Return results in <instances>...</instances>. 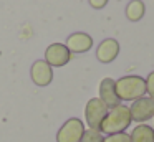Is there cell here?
<instances>
[{
    "instance_id": "cell-1",
    "label": "cell",
    "mask_w": 154,
    "mask_h": 142,
    "mask_svg": "<svg viewBox=\"0 0 154 142\" xmlns=\"http://www.w3.org/2000/svg\"><path fill=\"white\" fill-rule=\"evenodd\" d=\"M133 119H131V112L129 107L124 104H119L116 107L108 109V114L104 116L103 122L100 125V132L101 134H118V132H126V129L131 125Z\"/></svg>"
},
{
    "instance_id": "cell-2",
    "label": "cell",
    "mask_w": 154,
    "mask_h": 142,
    "mask_svg": "<svg viewBox=\"0 0 154 142\" xmlns=\"http://www.w3.org/2000/svg\"><path fill=\"white\" fill-rule=\"evenodd\" d=\"M114 88L119 101H136L146 96V79L137 74H128L114 79Z\"/></svg>"
},
{
    "instance_id": "cell-3",
    "label": "cell",
    "mask_w": 154,
    "mask_h": 142,
    "mask_svg": "<svg viewBox=\"0 0 154 142\" xmlns=\"http://www.w3.org/2000/svg\"><path fill=\"white\" fill-rule=\"evenodd\" d=\"M106 114H108V106L100 98H91L85 106V121H86L90 129L100 131V125Z\"/></svg>"
},
{
    "instance_id": "cell-4",
    "label": "cell",
    "mask_w": 154,
    "mask_h": 142,
    "mask_svg": "<svg viewBox=\"0 0 154 142\" xmlns=\"http://www.w3.org/2000/svg\"><path fill=\"white\" fill-rule=\"evenodd\" d=\"M85 122L78 117H70L57 132V142H80L83 137Z\"/></svg>"
},
{
    "instance_id": "cell-5",
    "label": "cell",
    "mask_w": 154,
    "mask_h": 142,
    "mask_svg": "<svg viewBox=\"0 0 154 142\" xmlns=\"http://www.w3.org/2000/svg\"><path fill=\"white\" fill-rule=\"evenodd\" d=\"M131 112V119L137 124H146L149 119L154 117V101L147 96L133 101V104L128 106Z\"/></svg>"
},
{
    "instance_id": "cell-6",
    "label": "cell",
    "mask_w": 154,
    "mask_h": 142,
    "mask_svg": "<svg viewBox=\"0 0 154 142\" xmlns=\"http://www.w3.org/2000/svg\"><path fill=\"white\" fill-rule=\"evenodd\" d=\"M70 59H71V53L63 43H51L45 50V61L51 68H61V66L68 65Z\"/></svg>"
},
{
    "instance_id": "cell-7",
    "label": "cell",
    "mask_w": 154,
    "mask_h": 142,
    "mask_svg": "<svg viewBox=\"0 0 154 142\" xmlns=\"http://www.w3.org/2000/svg\"><path fill=\"white\" fill-rule=\"evenodd\" d=\"M30 76H32L33 84L40 86V88H45V86H48L53 81V68L45 59H37L32 65Z\"/></svg>"
},
{
    "instance_id": "cell-8",
    "label": "cell",
    "mask_w": 154,
    "mask_h": 142,
    "mask_svg": "<svg viewBox=\"0 0 154 142\" xmlns=\"http://www.w3.org/2000/svg\"><path fill=\"white\" fill-rule=\"evenodd\" d=\"M65 46L70 50V53H86L93 46V38L85 32H75L66 38Z\"/></svg>"
},
{
    "instance_id": "cell-9",
    "label": "cell",
    "mask_w": 154,
    "mask_h": 142,
    "mask_svg": "<svg viewBox=\"0 0 154 142\" xmlns=\"http://www.w3.org/2000/svg\"><path fill=\"white\" fill-rule=\"evenodd\" d=\"M118 55H119V43H118V40H114V38L103 40V41L98 45V48H96L98 61L104 63V65L113 63L114 59L118 58Z\"/></svg>"
},
{
    "instance_id": "cell-10",
    "label": "cell",
    "mask_w": 154,
    "mask_h": 142,
    "mask_svg": "<svg viewBox=\"0 0 154 142\" xmlns=\"http://www.w3.org/2000/svg\"><path fill=\"white\" fill-rule=\"evenodd\" d=\"M98 98L108 106V109L116 107L121 104L119 98L116 94V88H114V79L113 78H104L100 83V96Z\"/></svg>"
},
{
    "instance_id": "cell-11",
    "label": "cell",
    "mask_w": 154,
    "mask_h": 142,
    "mask_svg": "<svg viewBox=\"0 0 154 142\" xmlns=\"http://www.w3.org/2000/svg\"><path fill=\"white\" fill-rule=\"evenodd\" d=\"M129 135L131 142H154V129L147 124H137Z\"/></svg>"
},
{
    "instance_id": "cell-12",
    "label": "cell",
    "mask_w": 154,
    "mask_h": 142,
    "mask_svg": "<svg viewBox=\"0 0 154 142\" xmlns=\"http://www.w3.org/2000/svg\"><path fill=\"white\" fill-rule=\"evenodd\" d=\"M124 13H126V18L129 22H139L146 13V5L143 0H129Z\"/></svg>"
},
{
    "instance_id": "cell-13",
    "label": "cell",
    "mask_w": 154,
    "mask_h": 142,
    "mask_svg": "<svg viewBox=\"0 0 154 142\" xmlns=\"http://www.w3.org/2000/svg\"><path fill=\"white\" fill-rule=\"evenodd\" d=\"M104 135L101 134L100 131H94V129H86L83 132V137H81L80 142H103Z\"/></svg>"
},
{
    "instance_id": "cell-14",
    "label": "cell",
    "mask_w": 154,
    "mask_h": 142,
    "mask_svg": "<svg viewBox=\"0 0 154 142\" xmlns=\"http://www.w3.org/2000/svg\"><path fill=\"white\" fill-rule=\"evenodd\" d=\"M103 142H131V135L128 132H118V134L104 135Z\"/></svg>"
},
{
    "instance_id": "cell-15",
    "label": "cell",
    "mask_w": 154,
    "mask_h": 142,
    "mask_svg": "<svg viewBox=\"0 0 154 142\" xmlns=\"http://www.w3.org/2000/svg\"><path fill=\"white\" fill-rule=\"evenodd\" d=\"M146 94L154 101V71H151L146 78Z\"/></svg>"
},
{
    "instance_id": "cell-16",
    "label": "cell",
    "mask_w": 154,
    "mask_h": 142,
    "mask_svg": "<svg viewBox=\"0 0 154 142\" xmlns=\"http://www.w3.org/2000/svg\"><path fill=\"white\" fill-rule=\"evenodd\" d=\"M88 2H90V5L93 7V8L101 10V8H104V7L108 5V2H109V0H88Z\"/></svg>"
},
{
    "instance_id": "cell-17",
    "label": "cell",
    "mask_w": 154,
    "mask_h": 142,
    "mask_svg": "<svg viewBox=\"0 0 154 142\" xmlns=\"http://www.w3.org/2000/svg\"><path fill=\"white\" fill-rule=\"evenodd\" d=\"M152 119H154V117H152Z\"/></svg>"
}]
</instances>
